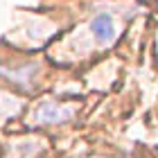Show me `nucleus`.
Here are the masks:
<instances>
[{"mask_svg": "<svg viewBox=\"0 0 158 158\" xmlns=\"http://www.w3.org/2000/svg\"><path fill=\"white\" fill-rule=\"evenodd\" d=\"M73 113H75L73 106H61L56 102H41L34 118L43 124H59V122H68L73 118Z\"/></svg>", "mask_w": 158, "mask_h": 158, "instance_id": "f257e3e1", "label": "nucleus"}, {"mask_svg": "<svg viewBox=\"0 0 158 158\" xmlns=\"http://www.w3.org/2000/svg\"><path fill=\"white\" fill-rule=\"evenodd\" d=\"M90 32L93 36H95L97 43H102V45H106V43H111L113 39H115V20H113L109 14H99V16H95L90 20Z\"/></svg>", "mask_w": 158, "mask_h": 158, "instance_id": "f03ea898", "label": "nucleus"}, {"mask_svg": "<svg viewBox=\"0 0 158 158\" xmlns=\"http://www.w3.org/2000/svg\"><path fill=\"white\" fill-rule=\"evenodd\" d=\"M54 30H52V25H48V23H43V20H39V23H34L32 25V30L27 32L32 39H48L50 34H52Z\"/></svg>", "mask_w": 158, "mask_h": 158, "instance_id": "7ed1b4c3", "label": "nucleus"}, {"mask_svg": "<svg viewBox=\"0 0 158 158\" xmlns=\"http://www.w3.org/2000/svg\"><path fill=\"white\" fill-rule=\"evenodd\" d=\"M16 111H18V104L14 102V99H7V97L0 95V115H2V113L11 115V113H16Z\"/></svg>", "mask_w": 158, "mask_h": 158, "instance_id": "20e7f679", "label": "nucleus"}]
</instances>
